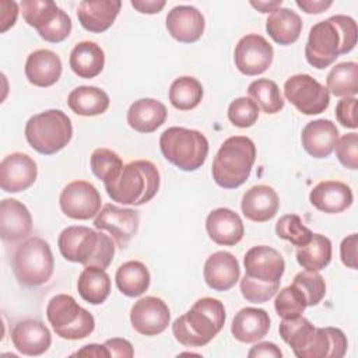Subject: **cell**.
Wrapping results in <instances>:
<instances>
[{"mask_svg":"<svg viewBox=\"0 0 358 358\" xmlns=\"http://www.w3.org/2000/svg\"><path fill=\"white\" fill-rule=\"evenodd\" d=\"M130 4L141 14H157L166 3L164 0H131Z\"/></svg>","mask_w":358,"mask_h":358,"instance_id":"11a10c76","label":"cell"},{"mask_svg":"<svg viewBox=\"0 0 358 358\" xmlns=\"http://www.w3.org/2000/svg\"><path fill=\"white\" fill-rule=\"evenodd\" d=\"M295 3L306 14H320L333 4V1H324V0H313V1L312 0H296Z\"/></svg>","mask_w":358,"mask_h":358,"instance_id":"9f6ffc18","label":"cell"},{"mask_svg":"<svg viewBox=\"0 0 358 358\" xmlns=\"http://www.w3.org/2000/svg\"><path fill=\"white\" fill-rule=\"evenodd\" d=\"M225 308L220 299L204 296L172 323V333L185 347L208 344L224 327Z\"/></svg>","mask_w":358,"mask_h":358,"instance_id":"7a4b0ae2","label":"cell"},{"mask_svg":"<svg viewBox=\"0 0 358 358\" xmlns=\"http://www.w3.org/2000/svg\"><path fill=\"white\" fill-rule=\"evenodd\" d=\"M203 277L211 289L220 292L228 291L238 282L241 277L239 263L229 252H215L206 260Z\"/></svg>","mask_w":358,"mask_h":358,"instance_id":"ffe728a7","label":"cell"},{"mask_svg":"<svg viewBox=\"0 0 358 358\" xmlns=\"http://www.w3.org/2000/svg\"><path fill=\"white\" fill-rule=\"evenodd\" d=\"M110 285L109 274L96 266L84 267L77 280L80 296L91 305L103 303L110 294Z\"/></svg>","mask_w":358,"mask_h":358,"instance_id":"4dcf8cb0","label":"cell"},{"mask_svg":"<svg viewBox=\"0 0 358 358\" xmlns=\"http://www.w3.org/2000/svg\"><path fill=\"white\" fill-rule=\"evenodd\" d=\"M32 231L29 210L15 199H4L0 203V236L4 242H18Z\"/></svg>","mask_w":358,"mask_h":358,"instance_id":"d6986e66","label":"cell"},{"mask_svg":"<svg viewBox=\"0 0 358 358\" xmlns=\"http://www.w3.org/2000/svg\"><path fill=\"white\" fill-rule=\"evenodd\" d=\"M259 110V106L250 98L241 96L229 103L228 119L234 126L246 129L257 122Z\"/></svg>","mask_w":358,"mask_h":358,"instance_id":"f6af8a7d","label":"cell"},{"mask_svg":"<svg viewBox=\"0 0 358 358\" xmlns=\"http://www.w3.org/2000/svg\"><path fill=\"white\" fill-rule=\"evenodd\" d=\"M25 77L35 87H50L62 76V60L49 49H38L27 57Z\"/></svg>","mask_w":358,"mask_h":358,"instance_id":"484cf974","label":"cell"},{"mask_svg":"<svg viewBox=\"0 0 358 358\" xmlns=\"http://www.w3.org/2000/svg\"><path fill=\"white\" fill-rule=\"evenodd\" d=\"M282 1L277 0V1H250V6L257 8L260 13H273L274 10H277L278 7H281Z\"/></svg>","mask_w":358,"mask_h":358,"instance_id":"680465c9","label":"cell"},{"mask_svg":"<svg viewBox=\"0 0 358 358\" xmlns=\"http://www.w3.org/2000/svg\"><path fill=\"white\" fill-rule=\"evenodd\" d=\"M120 7V0H84L77 7V18L84 29L101 34L112 27Z\"/></svg>","mask_w":358,"mask_h":358,"instance_id":"603a6c76","label":"cell"},{"mask_svg":"<svg viewBox=\"0 0 358 358\" xmlns=\"http://www.w3.org/2000/svg\"><path fill=\"white\" fill-rule=\"evenodd\" d=\"M0 31L6 32L8 28H11L18 17V4L15 1H7V0H1L0 1Z\"/></svg>","mask_w":358,"mask_h":358,"instance_id":"f5cc1de1","label":"cell"},{"mask_svg":"<svg viewBox=\"0 0 358 358\" xmlns=\"http://www.w3.org/2000/svg\"><path fill=\"white\" fill-rule=\"evenodd\" d=\"M133 329L143 336H158L166 330L171 322L168 305L158 296L140 298L130 309Z\"/></svg>","mask_w":358,"mask_h":358,"instance_id":"5bb4252c","label":"cell"},{"mask_svg":"<svg viewBox=\"0 0 358 358\" xmlns=\"http://www.w3.org/2000/svg\"><path fill=\"white\" fill-rule=\"evenodd\" d=\"M106 350L109 351L110 357H123V358H131L134 355V350L130 341L120 337L109 338L103 343Z\"/></svg>","mask_w":358,"mask_h":358,"instance_id":"816d5d0a","label":"cell"},{"mask_svg":"<svg viewBox=\"0 0 358 358\" xmlns=\"http://www.w3.org/2000/svg\"><path fill=\"white\" fill-rule=\"evenodd\" d=\"M249 358H257V357H271V358H281L282 357V351L280 350V347H277L274 343H268V341H262L255 344L249 352H248Z\"/></svg>","mask_w":358,"mask_h":358,"instance_id":"db71d44e","label":"cell"},{"mask_svg":"<svg viewBox=\"0 0 358 358\" xmlns=\"http://www.w3.org/2000/svg\"><path fill=\"white\" fill-rule=\"evenodd\" d=\"M168 116L165 105L154 98L134 101L127 109V124L138 133H152L161 127Z\"/></svg>","mask_w":358,"mask_h":358,"instance_id":"83f0119b","label":"cell"},{"mask_svg":"<svg viewBox=\"0 0 358 358\" xmlns=\"http://www.w3.org/2000/svg\"><path fill=\"white\" fill-rule=\"evenodd\" d=\"M275 234L278 238L285 239L298 248L306 245L313 235L296 214H285L280 217L275 224Z\"/></svg>","mask_w":358,"mask_h":358,"instance_id":"b9f144b4","label":"cell"},{"mask_svg":"<svg viewBox=\"0 0 358 358\" xmlns=\"http://www.w3.org/2000/svg\"><path fill=\"white\" fill-rule=\"evenodd\" d=\"M309 201L322 213L338 214L352 204L354 194L351 187L344 182L322 180L310 190Z\"/></svg>","mask_w":358,"mask_h":358,"instance_id":"44dd1931","label":"cell"},{"mask_svg":"<svg viewBox=\"0 0 358 358\" xmlns=\"http://www.w3.org/2000/svg\"><path fill=\"white\" fill-rule=\"evenodd\" d=\"M57 246L62 256L84 267L96 266L108 268L115 256V242L102 231H94L84 225H71L64 228L59 238Z\"/></svg>","mask_w":358,"mask_h":358,"instance_id":"3957f363","label":"cell"},{"mask_svg":"<svg viewBox=\"0 0 358 358\" xmlns=\"http://www.w3.org/2000/svg\"><path fill=\"white\" fill-rule=\"evenodd\" d=\"M46 317L56 336L64 340H81L95 329L94 316L81 308L71 295H55L46 306Z\"/></svg>","mask_w":358,"mask_h":358,"instance_id":"9c48e42d","label":"cell"},{"mask_svg":"<svg viewBox=\"0 0 358 358\" xmlns=\"http://www.w3.org/2000/svg\"><path fill=\"white\" fill-rule=\"evenodd\" d=\"M255 161L256 145L249 137H228L214 157L213 179L222 189H236L248 180Z\"/></svg>","mask_w":358,"mask_h":358,"instance_id":"277c9868","label":"cell"},{"mask_svg":"<svg viewBox=\"0 0 358 358\" xmlns=\"http://www.w3.org/2000/svg\"><path fill=\"white\" fill-rule=\"evenodd\" d=\"M266 31L275 43L287 46L298 41L302 32V20L291 8L278 7L268 15Z\"/></svg>","mask_w":358,"mask_h":358,"instance_id":"f546056e","label":"cell"},{"mask_svg":"<svg viewBox=\"0 0 358 358\" xmlns=\"http://www.w3.org/2000/svg\"><path fill=\"white\" fill-rule=\"evenodd\" d=\"M284 96L301 113L308 116L324 112L330 103L327 88L309 74H295L287 78Z\"/></svg>","mask_w":358,"mask_h":358,"instance_id":"30bf717a","label":"cell"},{"mask_svg":"<svg viewBox=\"0 0 358 358\" xmlns=\"http://www.w3.org/2000/svg\"><path fill=\"white\" fill-rule=\"evenodd\" d=\"M38 176L36 162L24 152H11L0 164V187L7 193L29 189Z\"/></svg>","mask_w":358,"mask_h":358,"instance_id":"9a60e30c","label":"cell"},{"mask_svg":"<svg viewBox=\"0 0 358 358\" xmlns=\"http://www.w3.org/2000/svg\"><path fill=\"white\" fill-rule=\"evenodd\" d=\"M357 98L355 96H345L340 99L336 105V117L338 123L347 129H357Z\"/></svg>","mask_w":358,"mask_h":358,"instance_id":"c3c4849f","label":"cell"},{"mask_svg":"<svg viewBox=\"0 0 358 358\" xmlns=\"http://www.w3.org/2000/svg\"><path fill=\"white\" fill-rule=\"evenodd\" d=\"M306 308L305 295L294 284L282 288L274 301V309L281 319L298 317Z\"/></svg>","mask_w":358,"mask_h":358,"instance_id":"60d3db41","label":"cell"},{"mask_svg":"<svg viewBox=\"0 0 358 358\" xmlns=\"http://www.w3.org/2000/svg\"><path fill=\"white\" fill-rule=\"evenodd\" d=\"M270 330V316L260 308H242L232 319L231 333L241 343H256Z\"/></svg>","mask_w":358,"mask_h":358,"instance_id":"4316f807","label":"cell"},{"mask_svg":"<svg viewBox=\"0 0 358 358\" xmlns=\"http://www.w3.org/2000/svg\"><path fill=\"white\" fill-rule=\"evenodd\" d=\"M204 27V15L193 6H176L166 15V29L180 43L197 42Z\"/></svg>","mask_w":358,"mask_h":358,"instance_id":"ac0fdd59","label":"cell"},{"mask_svg":"<svg viewBox=\"0 0 358 358\" xmlns=\"http://www.w3.org/2000/svg\"><path fill=\"white\" fill-rule=\"evenodd\" d=\"M159 148L164 158L172 165L193 172L201 168L207 159L208 140L199 130L172 126L161 134Z\"/></svg>","mask_w":358,"mask_h":358,"instance_id":"8992f818","label":"cell"},{"mask_svg":"<svg viewBox=\"0 0 358 358\" xmlns=\"http://www.w3.org/2000/svg\"><path fill=\"white\" fill-rule=\"evenodd\" d=\"M338 138L337 126L329 119H317L309 122L301 133L303 150L313 158H327Z\"/></svg>","mask_w":358,"mask_h":358,"instance_id":"d4e9b609","label":"cell"},{"mask_svg":"<svg viewBox=\"0 0 358 358\" xmlns=\"http://www.w3.org/2000/svg\"><path fill=\"white\" fill-rule=\"evenodd\" d=\"M326 88L334 96H355L358 92V64L343 62L331 67L326 77Z\"/></svg>","mask_w":358,"mask_h":358,"instance_id":"d590c367","label":"cell"},{"mask_svg":"<svg viewBox=\"0 0 358 358\" xmlns=\"http://www.w3.org/2000/svg\"><path fill=\"white\" fill-rule=\"evenodd\" d=\"M115 281L117 289L123 295L136 298L148 289L151 275L144 263L138 260H129L119 266L115 274Z\"/></svg>","mask_w":358,"mask_h":358,"instance_id":"d6a6232c","label":"cell"},{"mask_svg":"<svg viewBox=\"0 0 358 358\" xmlns=\"http://www.w3.org/2000/svg\"><path fill=\"white\" fill-rule=\"evenodd\" d=\"M358 28L350 15L337 14L316 22L308 35L305 46L306 62L315 69H326L340 55L350 53L357 45Z\"/></svg>","mask_w":358,"mask_h":358,"instance_id":"6da1fadb","label":"cell"},{"mask_svg":"<svg viewBox=\"0 0 358 358\" xmlns=\"http://www.w3.org/2000/svg\"><path fill=\"white\" fill-rule=\"evenodd\" d=\"M281 338L291 347L295 357L303 358L305 351L312 343L316 327L302 315L292 319H282L278 326Z\"/></svg>","mask_w":358,"mask_h":358,"instance_id":"836d02e7","label":"cell"},{"mask_svg":"<svg viewBox=\"0 0 358 358\" xmlns=\"http://www.w3.org/2000/svg\"><path fill=\"white\" fill-rule=\"evenodd\" d=\"M20 7L25 22L36 31L46 28L60 11V7L55 1L48 0H22Z\"/></svg>","mask_w":358,"mask_h":358,"instance_id":"ab89813d","label":"cell"},{"mask_svg":"<svg viewBox=\"0 0 358 358\" xmlns=\"http://www.w3.org/2000/svg\"><path fill=\"white\" fill-rule=\"evenodd\" d=\"M333 151L344 168L352 171L358 168V134L355 131L338 137Z\"/></svg>","mask_w":358,"mask_h":358,"instance_id":"bcb514c9","label":"cell"},{"mask_svg":"<svg viewBox=\"0 0 358 358\" xmlns=\"http://www.w3.org/2000/svg\"><path fill=\"white\" fill-rule=\"evenodd\" d=\"M239 288L242 292V296L252 303H264L270 301L277 291L280 289V281L277 282H263L259 280H255L249 275H243Z\"/></svg>","mask_w":358,"mask_h":358,"instance_id":"ee69618b","label":"cell"},{"mask_svg":"<svg viewBox=\"0 0 358 358\" xmlns=\"http://www.w3.org/2000/svg\"><path fill=\"white\" fill-rule=\"evenodd\" d=\"M11 341L20 354L38 357L49 350L52 336L42 322L36 319H25L13 327Z\"/></svg>","mask_w":358,"mask_h":358,"instance_id":"e0dca14e","label":"cell"},{"mask_svg":"<svg viewBox=\"0 0 358 358\" xmlns=\"http://www.w3.org/2000/svg\"><path fill=\"white\" fill-rule=\"evenodd\" d=\"M243 266L246 275L263 282H277L285 271L281 253L266 245L250 248L243 257Z\"/></svg>","mask_w":358,"mask_h":358,"instance_id":"2e32d148","label":"cell"},{"mask_svg":"<svg viewBox=\"0 0 358 358\" xmlns=\"http://www.w3.org/2000/svg\"><path fill=\"white\" fill-rule=\"evenodd\" d=\"M206 231L210 239L217 245L234 246L242 241L245 227L241 217L235 211L220 207L207 215Z\"/></svg>","mask_w":358,"mask_h":358,"instance_id":"7402d4cb","label":"cell"},{"mask_svg":"<svg viewBox=\"0 0 358 358\" xmlns=\"http://www.w3.org/2000/svg\"><path fill=\"white\" fill-rule=\"evenodd\" d=\"M71 18L70 15L60 8L57 17L43 29L38 31L39 36L50 43H59L63 42L71 32Z\"/></svg>","mask_w":358,"mask_h":358,"instance_id":"7dc6e473","label":"cell"},{"mask_svg":"<svg viewBox=\"0 0 358 358\" xmlns=\"http://www.w3.org/2000/svg\"><path fill=\"white\" fill-rule=\"evenodd\" d=\"M326 331L330 337V344H331L329 358H341V357H344V354L347 351V347H348L345 334L337 327H326Z\"/></svg>","mask_w":358,"mask_h":358,"instance_id":"f907efd6","label":"cell"},{"mask_svg":"<svg viewBox=\"0 0 358 358\" xmlns=\"http://www.w3.org/2000/svg\"><path fill=\"white\" fill-rule=\"evenodd\" d=\"M90 166L92 173L103 182V186H106L119 178L124 165L115 151L109 148H96L91 154Z\"/></svg>","mask_w":358,"mask_h":358,"instance_id":"f35d334b","label":"cell"},{"mask_svg":"<svg viewBox=\"0 0 358 358\" xmlns=\"http://www.w3.org/2000/svg\"><path fill=\"white\" fill-rule=\"evenodd\" d=\"M138 224V211L133 208H123L110 203L105 204L94 220V227L98 231L109 232L119 249L127 248L131 238L137 234Z\"/></svg>","mask_w":358,"mask_h":358,"instance_id":"7c38bea8","label":"cell"},{"mask_svg":"<svg viewBox=\"0 0 358 358\" xmlns=\"http://www.w3.org/2000/svg\"><path fill=\"white\" fill-rule=\"evenodd\" d=\"M76 355H80V357H105V358L110 357L106 347L101 345V344H87L81 350H78L73 354V357H76Z\"/></svg>","mask_w":358,"mask_h":358,"instance_id":"6f0895ef","label":"cell"},{"mask_svg":"<svg viewBox=\"0 0 358 358\" xmlns=\"http://www.w3.org/2000/svg\"><path fill=\"white\" fill-rule=\"evenodd\" d=\"M73 137L70 117L60 109H49L34 115L25 124L28 144L42 155H52L63 150Z\"/></svg>","mask_w":358,"mask_h":358,"instance_id":"52a82bcc","label":"cell"},{"mask_svg":"<svg viewBox=\"0 0 358 358\" xmlns=\"http://www.w3.org/2000/svg\"><path fill=\"white\" fill-rule=\"evenodd\" d=\"M101 194L94 185L87 180H73L67 183L59 197L60 210L73 220H90L101 210Z\"/></svg>","mask_w":358,"mask_h":358,"instance_id":"8fae6325","label":"cell"},{"mask_svg":"<svg viewBox=\"0 0 358 358\" xmlns=\"http://www.w3.org/2000/svg\"><path fill=\"white\" fill-rule=\"evenodd\" d=\"M340 256L344 266L357 268V234H351L343 239L340 245Z\"/></svg>","mask_w":358,"mask_h":358,"instance_id":"681fc988","label":"cell"},{"mask_svg":"<svg viewBox=\"0 0 358 358\" xmlns=\"http://www.w3.org/2000/svg\"><path fill=\"white\" fill-rule=\"evenodd\" d=\"M159 172L157 166L147 159L131 161L126 164L119 178L106 185L108 196L120 204L143 206L158 193Z\"/></svg>","mask_w":358,"mask_h":358,"instance_id":"5b68a950","label":"cell"},{"mask_svg":"<svg viewBox=\"0 0 358 358\" xmlns=\"http://www.w3.org/2000/svg\"><path fill=\"white\" fill-rule=\"evenodd\" d=\"M273 46L259 34H248L235 46L234 60L236 69L245 76L263 74L271 64Z\"/></svg>","mask_w":358,"mask_h":358,"instance_id":"4fadbf2b","label":"cell"},{"mask_svg":"<svg viewBox=\"0 0 358 358\" xmlns=\"http://www.w3.org/2000/svg\"><path fill=\"white\" fill-rule=\"evenodd\" d=\"M331 260V242L322 234H313L310 241L296 250V262L305 270L320 271Z\"/></svg>","mask_w":358,"mask_h":358,"instance_id":"e575fe53","label":"cell"},{"mask_svg":"<svg viewBox=\"0 0 358 358\" xmlns=\"http://www.w3.org/2000/svg\"><path fill=\"white\" fill-rule=\"evenodd\" d=\"M249 98L264 113H277L284 108V99L281 96L278 85L268 78H257L248 87Z\"/></svg>","mask_w":358,"mask_h":358,"instance_id":"74e56055","label":"cell"},{"mask_svg":"<svg viewBox=\"0 0 358 358\" xmlns=\"http://www.w3.org/2000/svg\"><path fill=\"white\" fill-rule=\"evenodd\" d=\"M280 207L277 192L268 185H256L242 196V214L253 222H266L271 220Z\"/></svg>","mask_w":358,"mask_h":358,"instance_id":"cb8c5ba5","label":"cell"},{"mask_svg":"<svg viewBox=\"0 0 358 358\" xmlns=\"http://www.w3.org/2000/svg\"><path fill=\"white\" fill-rule=\"evenodd\" d=\"M53 268V253L45 239L31 236L17 246L13 256V271L20 284L25 287L43 285L50 280Z\"/></svg>","mask_w":358,"mask_h":358,"instance_id":"ba28073f","label":"cell"},{"mask_svg":"<svg viewBox=\"0 0 358 358\" xmlns=\"http://www.w3.org/2000/svg\"><path fill=\"white\" fill-rule=\"evenodd\" d=\"M108 94L92 85H81L69 94L67 105L69 108L80 116H98L108 110L109 108Z\"/></svg>","mask_w":358,"mask_h":358,"instance_id":"1f68e13d","label":"cell"},{"mask_svg":"<svg viewBox=\"0 0 358 358\" xmlns=\"http://www.w3.org/2000/svg\"><path fill=\"white\" fill-rule=\"evenodd\" d=\"M203 94V85L197 78L183 76L171 84L168 98L173 108L179 110H190L201 102Z\"/></svg>","mask_w":358,"mask_h":358,"instance_id":"8d00e7d4","label":"cell"},{"mask_svg":"<svg viewBox=\"0 0 358 358\" xmlns=\"http://www.w3.org/2000/svg\"><path fill=\"white\" fill-rule=\"evenodd\" d=\"M292 284L305 295L306 305H317L326 295V281L319 271L303 270L294 277Z\"/></svg>","mask_w":358,"mask_h":358,"instance_id":"7bdbcfd3","label":"cell"},{"mask_svg":"<svg viewBox=\"0 0 358 358\" xmlns=\"http://www.w3.org/2000/svg\"><path fill=\"white\" fill-rule=\"evenodd\" d=\"M69 64L74 74L81 78H95L105 66V53L99 45L91 41L78 42L69 57Z\"/></svg>","mask_w":358,"mask_h":358,"instance_id":"f1b7e54d","label":"cell"}]
</instances>
